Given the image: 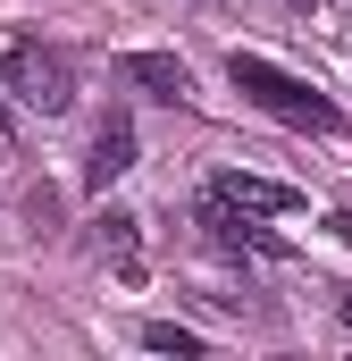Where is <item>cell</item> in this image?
<instances>
[{
  "instance_id": "cell-1",
  "label": "cell",
  "mask_w": 352,
  "mask_h": 361,
  "mask_svg": "<svg viewBox=\"0 0 352 361\" xmlns=\"http://www.w3.org/2000/svg\"><path fill=\"white\" fill-rule=\"evenodd\" d=\"M227 85L244 92L252 109H268L277 126H310V135H336V126H344V109H336L319 85L285 76V68H277V59H260V51H235V59H227Z\"/></svg>"
},
{
  "instance_id": "cell-2",
  "label": "cell",
  "mask_w": 352,
  "mask_h": 361,
  "mask_svg": "<svg viewBox=\"0 0 352 361\" xmlns=\"http://www.w3.org/2000/svg\"><path fill=\"white\" fill-rule=\"evenodd\" d=\"M0 85L17 92L25 109H42V118L76 109V68H68V51H51V42H8V59H0Z\"/></svg>"
},
{
  "instance_id": "cell-3",
  "label": "cell",
  "mask_w": 352,
  "mask_h": 361,
  "mask_svg": "<svg viewBox=\"0 0 352 361\" xmlns=\"http://www.w3.org/2000/svg\"><path fill=\"white\" fill-rule=\"evenodd\" d=\"M201 235L218 244V252H252V261H285V235H268L252 210H235V202H218V193H201Z\"/></svg>"
},
{
  "instance_id": "cell-4",
  "label": "cell",
  "mask_w": 352,
  "mask_h": 361,
  "mask_svg": "<svg viewBox=\"0 0 352 361\" xmlns=\"http://www.w3.org/2000/svg\"><path fill=\"white\" fill-rule=\"evenodd\" d=\"M118 76L143 92V101H168V109L193 101V68H184L176 51H126V59H118Z\"/></svg>"
},
{
  "instance_id": "cell-5",
  "label": "cell",
  "mask_w": 352,
  "mask_h": 361,
  "mask_svg": "<svg viewBox=\"0 0 352 361\" xmlns=\"http://www.w3.org/2000/svg\"><path fill=\"white\" fill-rule=\"evenodd\" d=\"M210 193L235 202V210H252V219H294V210H302V193H294L285 177H252V169H218Z\"/></svg>"
},
{
  "instance_id": "cell-6",
  "label": "cell",
  "mask_w": 352,
  "mask_h": 361,
  "mask_svg": "<svg viewBox=\"0 0 352 361\" xmlns=\"http://www.w3.org/2000/svg\"><path fill=\"white\" fill-rule=\"evenodd\" d=\"M134 169V118L126 109H109L101 126H92V152H84V185L92 193H109V185Z\"/></svg>"
},
{
  "instance_id": "cell-7",
  "label": "cell",
  "mask_w": 352,
  "mask_h": 361,
  "mask_svg": "<svg viewBox=\"0 0 352 361\" xmlns=\"http://www.w3.org/2000/svg\"><path fill=\"white\" fill-rule=\"evenodd\" d=\"M92 244L109 252V269L126 277V286H143V219L134 210H101L92 219Z\"/></svg>"
},
{
  "instance_id": "cell-8",
  "label": "cell",
  "mask_w": 352,
  "mask_h": 361,
  "mask_svg": "<svg viewBox=\"0 0 352 361\" xmlns=\"http://www.w3.org/2000/svg\"><path fill=\"white\" fill-rule=\"evenodd\" d=\"M143 345H151V353H176V361L201 353V336H193L184 319H143Z\"/></svg>"
},
{
  "instance_id": "cell-9",
  "label": "cell",
  "mask_w": 352,
  "mask_h": 361,
  "mask_svg": "<svg viewBox=\"0 0 352 361\" xmlns=\"http://www.w3.org/2000/svg\"><path fill=\"white\" fill-rule=\"evenodd\" d=\"M327 227H336V235H344V244H352V210H336V219H327Z\"/></svg>"
},
{
  "instance_id": "cell-10",
  "label": "cell",
  "mask_w": 352,
  "mask_h": 361,
  "mask_svg": "<svg viewBox=\"0 0 352 361\" xmlns=\"http://www.w3.org/2000/svg\"><path fill=\"white\" fill-rule=\"evenodd\" d=\"M0 143H8V109H0Z\"/></svg>"
},
{
  "instance_id": "cell-11",
  "label": "cell",
  "mask_w": 352,
  "mask_h": 361,
  "mask_svg": "<svg viewBox=\"0 0 352 361\" xmlns=\"http://www.w3.org/2000/svg\"><path fill=\"white\" fill-rule=\"evenodd\" d=\"M294 8H319V0H294Z\"/></svg>"
},
{
  "instance_id": "cell-12",
  "label": "cell",
  "mask_w": 352,
  "mask_h": 361,
  "mask_svg": "<svg viewBox=\"0 0 352 361\" xmlns=\"http://www.w3.org/2000/svg\"><path fill=\"white\" fill-rule=\"evenodd\" d=\"M344 319H352V302H344Z\"/></svg>"
}]
</instances>
